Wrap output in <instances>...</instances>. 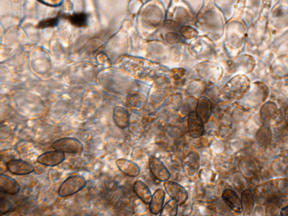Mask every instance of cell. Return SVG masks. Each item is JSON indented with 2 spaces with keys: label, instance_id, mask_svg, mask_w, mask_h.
Instances as JSON below:
<instances>
[{
  "label": "cell",
  "instance_id": "6da1fadb",
  "mask_svg": "<svg viewBox=\"0 0 288 216\" xmlns=\"http://www.w3.org/2000/svg\"><path fill=\"white\" fill-rule=\"evenodd\" d=\"M256 198L265 200L288 197V179L277 177L256 185L253 191Z\"/></svg>",
  "mask_w": 288,
  "mask_h": 216
},
{
  "label": "cell",
  "instance_id": "7a4b0ae2",
  "mask_svg": "<svg viewBox=\"0 0 288 216\" xmlns=\"http://www.w3.org/2000/svg\"><path fill=\"white\" fill-rule=\"evenodd\" d=\"M261 121L264 125L271 127L278 126L283 122L284 117L282 113L274 102H266L261 108L260 112Z\"/></svg>",
  "mask_w": 288,
  "mask_h": 216
},
{
  "label": "cell",
  "instance_id": "3957f363",
  "mask_svg": "<svg viewBox=\"0 0 288 216\" xmlns=\"http://www.w3.org/2000/svg\"><path fill=\"white\" fill-rule=\"evenodd\" d=\"M221 92L222 100L231 101L241 99L249 88V81L241 78L232 80Z\"/></svg>",
  "mask_w": 288,
  "mask_h": 216
},
{
  "label": "cell",
  "instance_id": "277c9868",
  "mask_svg": "<svg viewBox=\"0 0 288 216\" xmlns=\"http://www.w3.org/2000/svg\"><path fill=\"white\" fill-rule=\"evenodd\" d=\"M87 184V181L83 176H71L64 181L59 188V196L62 198L72 196L83 190Z\"/></svg>",
  "mask_w": 288,
  "mask_h": 216
},
{
  "label": "cell",
  "instance_id": "5b68a950",
  "mask_svg": "<svg viewBox=\"0 0 288 216\" xmlns=\"http://www.w3.org/2000/svg\"><path fill=\"white\" fill-rule=\"evenodd\" d=\"M52 148L69 154H78L82 152L83 145L81 141L74 138H63L53 143Z\"/></svg>",
  "mask_w": 288,
  "mask_h": 216
},
{
  "label": "cell",
  "instance_id": "8992f818",
  "mask_svg": "<svg viewBox=\"0 0 288 216\" xmlns=\"http://www.w3.org/2000/svg\"><path fill=\"white\" fill-rule=\"evenodd\" d=\"M164 187L168 196L176 200L179 206H182L188 201V193L180 183L168 180L164 182Z\"/></svg>",
  "mask_w": 288,
  "mask_h": 216
},
{
  "label": "cell",
  "instance_id": "52a82bcc",
  "mask_svg": "<svg viewBox=\"0 0 288 216\" xmlns=\"http://www.w3.org/2000/svg\"><path fill=\"white\" fill-rule=\"evenodd\" d=\"M240 172L248 181H253L258 176L260 167L257 161L251 156H245L239 161Z\"/></svg>",
  "mask_w": 288,
  "mask_h": 216
},
{
  "label": "cell",
  "instance_id": "ba28073f",
  "mask_svg": "<svg viewBox=\"0 0 288 216\" xmlns=\"http://www.w3.org/2000/svg\"><path fill=\"white\" fill-rule=\"evenodd\" d=\"M149 169L152 175L156 179L161 182L169 180L170 173L162 161L156 157L151 156L149 159Z\"/></svg>",
  "mask_w": 288,
  "mask_h": 216
},
{
  "label": "cell",
  "instance_id": "9c48e42d",
  "mask_svg": "<svg viewBox=\"0 0 288 216\" xmlns=\"http://www.w3.org/2000/svg\"><path fill=\"white\" fill-rule=\"evenodd\" d=\"M199 155L195 151L190 152L185 156L183 161L185 174L189 179H195L200 168Z\"/></svg>",
  "mask_w": 288,
  "mask_h": 216
},
{
  "label": "cell",
  "instance_id": "30bf717a",
  "mask_svg": "<svg viewBox=\"0 0 288 216\" xmlns=\"http://www.w3.org/2000/svg\"><path fill=\"white\" fill-rule=\"evenodd\" d=\"M8 170L15 175H30L34 171V167L28 162L20 159L10 160L6 164Z\"/></svg>",
  "mask_w": 288,
  "mask_h": 216
},
{
  "label": "cell",
  "instance_id": "8fae6325",
  "mask_svg": "<svg viewBox=\"0 0 288 216\" xmlns=\"http://www.w3.org/2000/svg\"><path fill=\"white\" fill-rule=\"evenodd\" d=\"M270 170L275 176H284L288 173V149L284 150L271 162Z\"/></svg>",
  "mask_w": 288,
  "mask_h": 216
},
{
  "label": "cell",
  "instance_id": "7c38bea8",
  "mask_svg": "<svg viewBox=\"0 0 288 216\" xmlns=\"http://www.w3.org/2000/svg\"><path fill=\"white\" fill-rule=\"evenodd\" d=\"M188 127L190 136L193 139L200 138L205 132V124L197 116L195 111L188 115Z\"/></svg>",
  "mask_w": 288,
  "mask_h": 216
},
{
  "label": "cell",
  "instance_id": "4fadbf2b",
  "mask_svg": "<svg viewBox=\"0 0 288 216\" xmlns=\"http://www.w3.org/2000/svg\"><path fill=\"white\" fill-rule=\"evenodd\" d=\"M221 196L224 202L233 211L239 214L243 213L241 198L236 191L230 188L224 189Z\"/></svg>",
  "mask_w": 288,
  "mask_h": 216
},
{
  "label": "cell",
  "instance_id": "5bb4252c",
  "mask_svg": "<svg viewBox=\"0 0 288 216\" xmlns=\"http://www.w3.org/2000/svg\"><path fill=\"white\" fill-rule=\"evenodd\" d=\"M65 159V153L55 150L42 154L37 158V160L42 165L54 167L62 164Z\"/></svg>",
  "mask_w": 288,
  "mask_h": 216
},
{
  "label": "cell",
  "instance_id": "9a60e30c",
  "mask_svg": "<svg viewBox=\"0 0 288 216\" xmlns=\"http://www.w3.org/2000/svg\"><path fill=\"white\" fill-rule=\"evenodd\" d=\"M256 142L260 148H266L273 144L274 135L271 126L263 124L255 134Z\"/></svg>",
  "mask_w": 288,
  "mask_h": 216
},
{
  "label": "cell",
  "instance_id": "2e32d148",
  "mask_svg": "<svg viewBox=\"0 0 288 216\" xmlns=\"http://www.w3.org/2000/svg\"><path fill=\"white\" fill-rule=\"evenodd\" d=\"M212 111L211 101L206 97H201L197 102L195 112L197 116L205 124L209 121Z\"/></svg>",
  "mask_w": 288,
  "mask_h": 216
},
{
  "label": "cell",
  "instance_id": "e0dca14e",
  "mask_svg": "<svg viewBox=\"0 0 288 216\" xmlns=\"http://www.w3.org/2000/svg\"><path fill=\"white\" fill-rule=\"evenodd\" d=\"M116 164L119 169L126 176L136 177L140 174V167L130 160L120 158L117 160Z\"/></svg>",
  "mask_w": 288,
  "mask_h": 216
},
{
  "label": "cell",
  "instance_id": "ac0fdd59",
  "mask_svg": "<svg viewBox=\"0 0 288 216\" xmlns=\"http://www.w3.org/2000/svg\"><path fill=\"white\" fill-rule=\"evenodd\" d=\"M241 198L243 215H251L255 207V196L251 189H244Z\"/></svg>",
  "mask_w": 288,
  "mask_h": 216
},
{
  "label": "cell",
  "instance_id": "d6986e66",
  "mask_svg": "<svg viewBox=\"0 0 288 216\" xmlns=\"http://www.w3.org/2000/svg\"><path fill=\"white\" fill-rule=\"evenodd\" d=\"M0 188L2 192L10 194V195H16L20 192V186L18 182L7 175L1 173L0 174Z\"/></svg>",
  "mask_w": 288,
  "mask_h": 216
},
{
  "label": "cell",
  "instance_id": "ffe728a7",
  "mask_svg": "<svg viewBox=\"0 0 288 216\" xmlns=\"http://www.w3.org/2000/svg\"><path fill=\"white\" fill-rule=\"evenodd\" d=\"M165 196L166 193L162 188H158L153 194L152 199L149 205V209L152 213L157 215L161 213L164 206Z\"/></svg>",
  "mask_w": 288,
  "mask_h": 216
},
{
  "label": "cell",
  "instance_id": "44dd1931",
  "mask_svg": "<svg viewBox=\"0 0 288 216\" xmlns=\"http://www.w3.org/2000/svg\"><path fill=\"white\" fill-rule=\"evenodd\" d=\"M113 118L116 125L122 129L129 126L130 116L124 107L117 106L113 111Z\"/></svg>",
  "mask_w": 288,
  "mask_h": 216
},
{
  "label": "cell",
  "instance_id": "7402d4cb",
  "mask_svg": "<svg viewBox=\"0 0 288 216\" xmlns=\"http://www.w3.org/2000/svg\"><path fill=\"white\" fill-rule=\"evenodd\" d=\"M133 191L137 197L147 204L150 203L152 194L150 188L141 180H137L133 184Z\"/></svg>",
  "mask_w": 288,
  "mask_h": 216
},
{
  "label": "cell",
  "instance_id": "603a6c76",
  "mask_svg": "<svg viewBox=\"0 0 288 216\" xmlns=\"http://www.w3.org/2000/svg\"><path fill=\"white\" fill-rule=\"evenodd\" d=\"M66 18L73 25L78 28L86 26L88 24V15L85 13L74 14L68 16Z\"/></svg>",
  "mask_w": 288,
  "mask_h": 216
},
{
  "label": "cell",
  "instance_id": "cb8c5ba5",
  "mask_svg": "<svg viewBox=\"0 0 288 216\" xmlns=\"http://www.w3.org/2000/svg\"><path fill=\"white\" fill-rule=\"evenodd\" d=\"M179 203L174 199L169 200L163 206L160 215L176 216L178 215Z\"/></svg>",
  "mask_w": 288,
  "mask_h": 216
},
{
  "label": "cell",
  "instance_id": "d4e9b609",
  "mask_svg": "<svg viewBox=\"0 0 288 216\" xmlns=\"http://www.w3.org/2000/svg\"><path fill=\"white\" fill-rule=\"evenodd\" d=\"M20 156L19 153L14 149L2 150L1 152L2 162L6 164L10 160L19 159Z\"/></svg>",
  "mask_w": 288,
  "mask_h": 216
},
{
  "label": "cell",
  "instance_id": "484cf974",
  "mask_svg": "<svg viewBox=\"0 0 288 216\" xmlns=\"http://www.w3.org/2000/svg\"><path fill=\"white\" fill-rule=\"evenodd\" d=\"M146 203L138 198L136 199L133 204V210L137 214H143L147 212L148 207Z\"/></svg>",
  "mask_w": 288,
  "mask_h": 216
},
{
  "label": "cell",
  "instance_id": "4316f807",
  "mask_svg": "<svg viewBox=\"0 0 288 216\" xmlns=\"http://www.w3.org/2000/svg\"><path fill=\"white\" fill-rule=\"evenodd\" d=\"M12 209L13 205L8 199L3 198L0 199V215L6 214Z\"/></svg>",
  "mask_w": 288,
  "mask_h": 216
},
{
  "label": "cell",
  "instance_id": "83f0119b",
  "mask_svg": "<svg viewBox=\"0 0 288 216\" xmlns=\"http://www.w3.org/2000/svg\"><path fill=\"white\" fill-rule=\"evenodd\" d=\"M58 17L47 19L41 21L38 25V28L46 29L50 28V27H54L58 24Z\"/></svg>",
  "mask_w": 288,
  "mask_h": 216
},
{
  "label": "cell",
  "instance_id": "f1b7e54d",
  "mask_svg": "<svg viewBox=\"0 0 288 216\" xmlns=\"http://www.w3.org/2000/svg\"><path fill=\"white\" fill-rule=\"evenodd\" d=\"M12 133V129L8 126L1 127V139L4 140L8 138Z\"/></svg>",
  "mask_w": 288,
  "mask_h": 216
},
{
  "label": "cell",
  "instance_id": "f546056e",
  "mask_svg": "<svg viewBox=\"0 0 288 216\" xmlns=\"http://www.w3.org/2000/svg\"><path fill=\"white\" fill-rule=\"evenodd\" d=\"M280 215L288 216V205L282 207L280 210Z\"/></svg>",
  "mask_w": 288,
  "mask_h": 216
},
{
  "label": "cell",
  "instance_id": "4dcf8cb0",
  "mask_svg": "<svg viewBox=\"0 0 288 216\" xmlns=\"http://www.w3.org/2000/svg\"><path fill=\"white\" fill-rule=\"evenodd\" d=\"M284 121L285 122V126L288 129V107L286 108L285 112Z\"/></svg>",
  "mask_w": 288,
  "mask_h": 216
}]
</instances>
